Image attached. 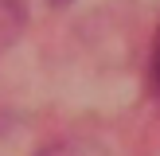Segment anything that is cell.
Wrapping results in <instances>:
<instances>
[{
    "instance_id": "6da1fadb",
    "label": "cell",
    "mask_w": 160,
    "mask_h": 156,
    "mask_svg": "<svg viewBox=\"0 0 160 156\" xmlns=\"http://www.w3.org/2000/svg\"><path fill=\"white\" fill-rule=\"evenodd\" d=\"M23 23H28V8H23V0H0V55L20 39Z\"/></svg>"
},
{
    "instance_id": "7a4b0ae2",
    "label": "cell",
    "mask_w": 160,
    "mask_h": 156,
    "mask_svg": "<svg viewBox=\"0 0 160 156\" xmlns=\"http://www.w3.org/2000/svg\"><path fill=\"white\" fill-rule=\"evenodd\" d=\"M39 156H109L98 140H86V137H67V140H55L47 144Z\"/></svg>"
},
{
    "instance_id": "3957f363",
    "label": "cell",
    "mask_w": 160,
    "mask_h": 156,
    "mask_svg": "<svg viewBox=\"0 0 160 156\" xmlns=\"http://www.w3.org/2000/svg\"><path fill=\"white\" fill-rule=\"evenodd\" d=\"M152 86L160 90V35H156V47H152Z\"/></svg>"
},
{
    "instance_id": "277c9868",
    "label": "cell",
    "mask_w": 160,
    "mask_h": 156,
    "mask_svg": "<svg viewBox=\"0 0 160 156\" xmlns=\"http://www.w3.org/2000/svg\"><path fill=\"white\" fill-rule=\"evenodd\" d=\"M47 4H51V8H67L70 0H47Z\"/></svg>"
}]
</instances>
